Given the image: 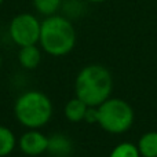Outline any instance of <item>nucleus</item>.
<instances>
[{"label":"nucleus","mask_w":157,"mask_h":157,"mask_svg":"<svg viewBox=\"0 0 157 157\" xmlns=\"http://www.w3.org/2000/svg\"><path fill=\"white\" fill-rule=\"evenodd\" d=\"M113 77L108 68L99 63L87 65L78 72L75 81V92L90 108H97L110 98Z\"/></svg>","instance_id":"obj_1"},{"label":"nucleus","mask_w":157,"mask_h":157,"mask_svg":"<svg viewBox=\"0 0 157 157\" xmlns=\"http://www.w3.org/2000/svg\"><path fill=\"white\" fill-rule=\"evenodd\" d=\"M76 40V29L68 18L55 14L41 21L39 43L44 52L52 57H63L75 48Z\"/></svg>","instance_id":"obj_2"},{"label":"nucleus","mask_w":157,"mask_h":157,"mask_svg":"<svg viewBox=\"0 0 157 157\" xmlns=\"http://www.w3.org/2000/svg\"><path fill=\"white\" fill-rule=\"evenodd\" d=\"M14 113L22 125L29 130H39L46 125L52 116L51 99L41 91H26L18 97Z\"/></svg>","instance_id":"obj_3"},{"label":"nucleus","mask_w":157,"mask_h":157,"mask_svg":"<svg viewBox=\"0 0 157 157\" xmlns=\"http://www.w3.org/2000/svg\"><path fill=\"white\" fill-rule=\"evenodd\" d=\"M97 123L110 134H123L132 125L134 110L127 101L109 98L97 106Z\"/></svg>","instance_id":"obj_4"},{"label":"nucleus","mask_w":157,"mask_h":157,"mask_svg":"<svg viewBox=\"0 0 157 157\" xmlns=\"http://www.w3.org/2000/svg\"><path fill=\"white\" fill-rule=\"evenodd\" d=\"M41 21H39L33 14L22 13L15 15L10 22L8 33L10 37L18 47L33 46L39 43L40 39Z\"/></svg>","instance_id":"obj_5"},{"label":"nucleus","mask_w":157,"mask_h":157,"mask_svg":"<svg viewBox=\"0 0 157 157\" xmlns=\"http://www.w3.org/2000/svg\"><path fill=\"white\" fill-rule=\"evenodd\" d=\"M48 136L41 134L37 130H29L19 139V147L28 156H39L47 152Z\"/></svg>","instance_id":"obj_6"},{"label":"nucleus","mask_w":157,"mask_h":157,"mask_svg":"<svg viewBox=\"0 0 157 157\" xmlns=\"http://www.w3.org/2000/svg\"><path fill=\"white\" fill-rule=\"evenodd\" d=\"M18 61L22 68L25 69H36L41 62V51L36 44L33 46L19 47Z\"/></svg>","instance_id":"obj_7"},{"label":"nucleus","mask_w":157,"mask_h":157,"mask_svg":"<svg viewBox=\"0 0 157 157\" xmlns=\"http://www.w3.org/2000/svg\"><path fill=\"white\" fill-rule=\"evenodd\" d=\"M72 150V142L69 138L63 134H52L48 136V146H47V152L52 156L63 157L68 156Z\"/></svg>","instance_id":"obj_8"},{"label":"nucleus","mask_w":157,"mask_h":157,"mask_svg":"<svg viewBox=\"0 0 157 157\" xmlns=\"http://www.w3.org/2000/svg\"><path fill=\"white\" fill-rule=\"evenodd\" d=\"M88 108L90 106H87L80 98L75 97L65 105V117L72 123H78L86 119Z\"/></svg>","instance_id":"obj_9"},{"label":"nucleus","mask_w":157,"mask_h":157,"mask_svg":"<svg viewBox=\"0 0 157 157\" xmlns=\"http://www.w3.org/2000/svg\"><path fill=\"white\" fill-rule=\"evenodd\" d=\"M136 147L141 157H157V131L144 134L139 138Z\"/></svg>","instance_id":"obj_10"},{"label":"nucleus","mask_w":157,"mask_h":157,"mask_svg":"<svg viewBox=\"0 0 157 157\" xmlns=\"http://www.w3.org/2000/svg\"><path fill=\"white\" fill-rule=\"evenodd\" d=\"M15 135L10 128L0 125V157L8 156L15 147Z\"/></svg>","instance_id":"obj_11"},{"label":"nucleus","mask_w":157,"mask_h":157,"mask_svg":"<svg viewBox=\"0 0 157 157\" xmlns=\"http://www.w3.org/2000/svg\"><path fill=\"white\" fill-rule=\"evenodd\" d=\"M33 7L39 14L44 17L55 15L59 10L62 0H32Z\"/></svg>","instance_id":"obj_12"},{"label":"nucleus","mask_w":157,"mask_h":157,"mask_svg":"<svg viewBox=\"0 0 157 157\" xmlns=\"http://www.w3.org/2000/svg\"><path fill=\"white\" fill-rule=\"evenodd\" d=\"M109 157H141L136 145L131 142H121L110 152Z\"/></svg>","instance_id":"obj_13"},{"label":"nucleus","mask_w":157,"mask_h":157,"mask_svg":"<svg viewBox=\"0 0 157 157\" xmlns=\"http://www.w3.org/2000/svg\"><path fill=\"white\" fill-rule=\"evenodd\" d=\"M90 3H103V2H108V0H87Z\"/></svg>","instance_id":"obj_14"},{"label":"nucleus","mask_w":157,"mask_h":157,"mask_svg":"<svg viewBox=\"0 0 157 157\" xmlns=\"http://www.w3.org/2000/svg\"><path fill=\"white\" fill-rule=\"evenodd\" d=\"M3 2H4V0H0V6H2V3H3Z\"/></svg>","instance_id":"obj_15"},{"label":"nucleus","mask_w":157,"mask_h":157,"mask_svg":"<svg viewBox=\"0 0 157 157\" xmlns=\"http://www.w3.org/2000/svg\"><path fill=\"white\" fill-rule=\"evenodd\" d=\"M0 62H2V61H0Z\"/></svg>","instance_id":"obj_16"}]
</instances>
